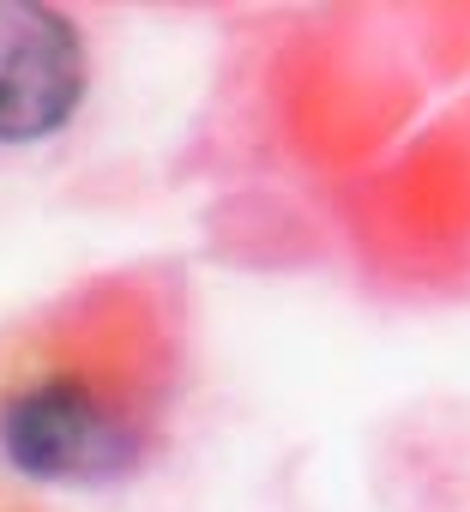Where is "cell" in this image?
<instances>
[{
	"label": "cell",
	"mask_w": 470,
	"mask_h": 512,
	"mask_svg": "<svg viewBox=\"0 0 470 512\" xmlns=\"http://www.w3.org/2000/svg\"><path fill=\"white\" fill-rule=\"evenodd\" d=\"M157 440L151 386L115 356H67L0 392V464L43 488H103L133 476Z\"/></svg>",
	"instance_id": "cell-1"
},
{
	"label": "cell",
	"mask_w": 470,
	"mask_h": 512,
	"mask_svg": "<svg viewBox=\"0 0 470 512\" xmlns=\"http://www.w3.org/2000/svg\"><path fill=\"white\" fill-rule=\"evenodd\" d=\"M91 97V43L49 0H0V151L43 145Z\"/></svg>",
	"instance_id": "cell-2"
}]
</instances>
